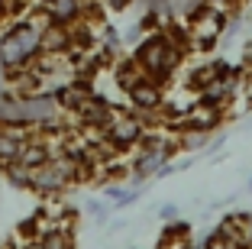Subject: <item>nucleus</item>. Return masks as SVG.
Here are the masks:
<instances>
[{"mask_svg":"<svg viewBox=\"0 0 252 249\" xmlns=\"http://www.w3.org/2000/svg\"><path fill=\"white\" fill-rule=\"evenodd\" d=\"M42 49V33L32 30L30 23H23L16 30H10L0 39V65L3 68H26L32 55Z\"/></svg>","mask_w":252,"mask_h":249,"instance_id":"f257e3e1","label":"nucleus"},{"mask_svg":"<svg viewBox=\"0 0 252 249\" xmlns=\"http://www.w3.org/2000/svg\"><path fill=\"white\" fill-rule=\"evenodd\" d=\"M20 249H45V240H26L20 243Z\"/></svg>","mask_w":252,"mask_h":249,"instance_id":"ddd939ff","label":"nucleus"},{"mask_svg":"<svg viewBox=\"0 0 252 249\" xmlns=\"http://www.w3.org/2000/svg\"><path fill=\"white\" fill-rule=\"evenodd\" d=\"M136 62L146 68V74L152 81H162V78H168V74H171V68H175V62H178V52L158 36V39H149V42L142 45Z\"/></svg>","mask_w":252,"mask_h":249,"instance_id":"7ed1b4c3","label":"nucleus"},{"mask_svg":"<svg viewBox=\"0 0 252 249\" xmlns=\"http://www.w3.org/2000/svg\"><path fill=\"white\" fill-rule=\"evenodd\" d=\"M207 249H249V246H239V243H230V240H223V236L210 233L207 236Z\"/></svg>","mask_w":252,"mask_h":249,"instance_id":"9b49d317","label":"nucleus"},{"mask_svg":"<svg viewBox=\"0 0 252 249\" xmlns=\"http://www.w3.org/2000/svg\"><path fill=\"white\" fill-rule=\"evenodd\" d=\"M30 140V130H16V126H0V169H7L10 162H16L20 146Z\"/></svg>","mask_w":252,"mask_h":249,"instance_id":"39448f33","label":"nucleus"},{"mask_svg":"<svg viewBox=\"0 0 252 249\" xmlns=\"http://www.w3.org/2000/svg\"><path fill=\"white\" fill-rule=\"evenodd\" d=\"M223 33V16L220 13H204V16H197V26H194V36H197V42H200V49H210L214 45V39Z\"/></svg>","mask_w":252,"mask_h":249,"instance_id":"423d86ee","label":"nucleus"},{"mask_svg":"<svg viewBox=\"0 0 252 249\" xmlns=\"http://www.w3.org/2000/svg\"><path fill=\"white\" fill-rule=\"evenodd\" d=\"M158 220H162V223H175V220H181L178 204H162V207H158Z\"/></svg>","mask_w":252,"mask_h":249,"instance_id":"f8f14e48","label":"nucleus"},{"mask_svg":"<svg viewBox=\"0 0 252 249\" xmlns=\"http://www.w3.org/2000/svg\"><path fill=\"white\" fill-rule=\"evenodd\" d=\"M68 45H71V33L62 26V23H52V26H45L42 30V49L45 52H65Z\"/></svg>","mask_w":252,"mask_h":249,"instance_id":"0eeeda50","label":"nucleus"},{"mask_svg":"<svg viewBox=\"0 0 252 249\" xmlns=\"http://www.w3.org/2000/svg\"><path fill=\"white\" fill-rule=\"evenodd\" d=\"M42 240H45V249H74L71 230H49Z\"/></svg>","mask_w":252,"mask_h":249,"instance_id":"9d476101","label":"nucleus"},{"mask_svg":"<svg viewBox=\"0 0 252 249\" xmlns=\"http://www.w3.org/2000/svg\"><path fill=\"white\" fill-rule=\"evenodd\" d=\"M45 13L65 26V23H71L78 16V0H45Z\"/></svg>","mask_w":252,"mask_h":249,"instance_id":"6e6552de","label":"nucleus"},{"mask_svg":"<svg viewBox=\"0 0 252 249\" xmlns=\"http://www.w3.org/2000/svg\"><path fill=\"white\" fill-rule=\"evenodd\" d=\"M246 191H252V175H249V181H246Z\"/></svg>","mask_w":252,"mask_h":249,"instance_id":"4468645a","label":"nucleus"},{"mask_svg":"<svg viewBox=\"0 0 252 249\" xmlns=\"http://www.w3.org/2000/svg\"><path fill=\"white\" fill-rule=\"evenodd\" d=\"M126 101L133 104V110H158L165 107V97H162V84L152 78H142L139 84L126 91Z\"/></svg>","mask_w":252,"mask_h":249,"instance_id":"20e7f679","label":"nucleus"},{"mask_svg":"<svg viewBox=\"0 0 252 249\" xmlns=\"http://www.w3.org/2000/svg\"><path fill=\"white\" fill-rule=\"evenodd\" d=\"M104 136L113 142L117 152H129V149H136V146H139V140L146 136V126L139 123V117H136L133 110L126 113V110L113 107V117H110V123H107Z\"/></svg>","mask_w":252,"mask_h":249,"instance_id":"f03ea898","label":"nucleus"},{"mask_svg":"<svg viewBox=\"0 0 252 249\" xmlns=\"http://www.w3.org/2000/svg\"><path fill=\"white\" fill-rule=\"evenodd\" d=\"M0 175H3V181H7L10 188H16V191L30 188V169H23L20 162H10L7 169H0Z\"/></svg>","mask_w":252,"mask_h":249,"instance_id":"1a4fd4ad","label":"nucleus"}]
</instances>
